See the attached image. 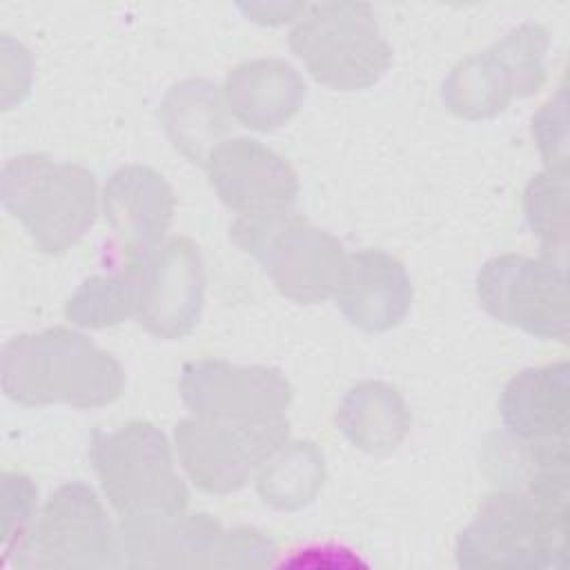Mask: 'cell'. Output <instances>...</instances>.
Wrapping results in <instances>:
<instances>
[{"instance_id":"cell-10","label":"cell","mask_w":570,"mask_h":570,"mask_svg":"<svg viewBox=\"0 0 570 570\" xmlns=\"http://www.w3.org/2000/svg\"><path fill=\"white\" fill-rule=\"evenodd\" d=\"M474 285L479 305L499 323L543 341H568L566 265L501 254L481 265Z\"/></svg>"},{"instance_id":"cell-14","label":"cell","mask_w":570,"mask_h":570,"mask_svg":"<svg viewBox=\"0 0 570 570\" xmlns=\"http://www.w3.org/2000/svg\"><path fill=\"white\" fill-rule=\"evenodd\" d=\"M205 169L220 203L240 216L292 209L298 196L292 165L254 138H227Z\"/></svg>"},{"instance_id":"cell-9","label":"cell","mask_w":570,"mask_h":570,"mask_svg":"<svg viewBox=\"0 0 570 570\" xmlns=\"http://www.w3.org/2000/svg\"><path fill=\"white\" fill-rule=\"evenodd\" d=\"M122 546L96 497L82 481L60 485L36 514L16 557L18 568H120Z\"/></svg>"},{"instance_id":"cell-16","label":"cell","mask_w":570,"mask_h":570,"mask_svg":"<svg viewBox=\"0 0 570 570\" xmlns=\"http://www.w3.org/2000/svg\"><path fill=\"white\" fill-rule=\"evenodd\" d=\"M501 421L519 445L568 443L570 367L557 361L514 374L501 394Z\"/></svg>"},{"instance_id":"cell-23","label":"cell","mask_w":570,"mask_h":570,"mask_svg":"<svg viewBox=\"0 0 570 570\" xmlns=\"http://www.w3.org/2000/svg\"><path fill=\"white\" fill-rule=\"evenodd\" d=\"M523 212L546 258L566 265L568 249V174L541 171L523 194Z\"/></svg>"},{"instance_id":"cell-20","label":"cell","mask_w":570,"mask_h":570,"mask_svg":"<svg viewBox=\"0 0 570 570\" xmlns=\"http://www.w3.org/2000/svg\"><path fill=\"white\" fill-rule=\"evenodd\" d=\"M336 425L354 448L387 454L405 441L412 416L396 387L383 381H361L341 399Z\"/></svg>"},{"instance_id":"cell-17","label":"cell","mask_w":570,"mask_h":570,"mask_svg":"<svg viewBox=\"0 0 570 570\" xmlns=\"http://www.w3.org/2000/svg\"><path fill=\"white\" fill-rule=\"evenodd\" d=\"M412 281L399 258L381 249L347 254L334 292L336 307L358 330L396 327L412 305Z\"/></svg>"},{"instance_id":"cell-25","label":"cell","mask_w":570,"mask_h":570,"mask_svg":"<svg viewBox=\"0 0 570 570\" xmlns=\"http://www.w3.org/2000/svg\"><path fill=\"white\" fill-rule=\"evenodd\" d=\"M532 138L546 169L568 174V100L563 87L532 116Z\"/></svg>"},{"instance_id":"cell-24","label":"cell","mask_w":570,"mask_h":570,"mask_svg":"<svg viewBox=\"0 0 570 570\" xmlns=\"http://www.w3.org/2000/svg\"><path fill=\"white\" fill-rule=\"evenodd\" d=\"M2 494H4V530H2V548L4 559L13 552H20L31 525L36 521V499L38 488L27 474L4 472L2 474Z\"/></svg>"},{"instance_id":"cell-1","label":"cell","mask_w":570,"mask_h":570,"mask_svg":"<svg viewBox=\"0 0 570 570\" xmlns=\"http://www.w3.org/2000/svg\"><path fill=\"white\" fill-rule=\"evenodd\" d=\"M0 381L7 399L27 407L65 403L94 410L122 394L125 372L89 336L69 327H49L13 336L2 345Z\"/></svg>"},{"instance_id":"cell-18","label":"cell","mask_w":570,"mask_h":570,"mask_svg":"<svg viewBox=\"0 0 570 570\" xmlns=\"http://www.w3.org/2000/svg\"><path fill=\"white\" fill-rule=\"evenodd\" d=\"M223 94L238 122L267 134L283 127L301 109L305 82L281 58H254L227 73Z\"/></svg>"},{"instance_id":"cell-7","label":"cell","mask_w":570,"mask_h":570,"mask_svg":"<svg viewBox=\"0 0 570 570\" xmlns=\"http://www.w3.org/2000/svg\"><path fill=\"white\" fill-rule=\"evenodd\" d=\"M89 459L109 505L120 517L180 514L189 492L174 470L167 436L147 421L94 432Z\"/></svg>"},{"instance_id":"cell-8","label":"cell","mask_w":570,"mask_h":570,"mask_svg":"<svg viewBox=\"0 0 570 570\" xmlns=\"http://www.w3.org/2000/svg\"><path fill=\"white\" fill-rule=\"evenodd\" d=\"M550 36L539 22H523L492 47L459 60L443 80L448 111L465 120H485L517 98L534 96L546 82Z\"/></svg>"},{"instance_id":"cell-21","label":"cell","mask_w":570,"mask_h":570,"mask_svg":"<svg viewBox=\"0 0 570 570\" xmlns=\"http://www.w3.org/2000/svg\"><path fill=\"white\" fill-rule=\"evenodd\" d=\"M325 481V456L314 441H285L258 470L256 490L265 505L294 512L309 505Z\"/></svg>"},{"instance_id":"cell-22","label":"cell","mask_w":570,"mask_h":570,"mask_svg":"<svg viewBox=\"0 0 570 570\" xmlns=\"http://www.w3.org/2000/svg\"><path fill=\"white\" fill-rule=\"evenodd\" d=\"M65 316L87 330H105L136 316L134 278L122 265L114 274L91 276L78 285L65 305Z\"/></svg>"},{"instance_id":"cell-13","label":"cell","mask_w":570,"mask_h":570,"mask_svg":"<svg viewBox=\"0 0 570 570\" xmlns=\"http://www.w3.org/2000/svg\"><path fill=\"white\" fill-rule=\"evenodd\" d=\"M178 392L196 419L227 423L283 419L292 403V385L278 367L236 365L220 358L187 363Z\"/></svg>"},{"instance_id":"cell-4","label":"cell","mask_w":570,"mask_h":570,"mask_svg":"<svg viewBox=\"0 0 570 570\" xmlns=\"http://www.w3.org/2000/svg\"><path fill=\"white\" fill-rule=\"evenodd\" d=\"M229 238L263 265L281 296L298 305L332 298L347 258L336 236L292 209L238 216Z\"/></svg>"},{"instance_id":"cell-15","label":"cell","mask_w":570,"mask_h":570,"mask_svg":"<svg viewBox=\"0 0 570 570\" xmlns=\"http://www.w3.org/2000/svg\"><path fill=\"white\" fill-rule=\"evenodd\" d=\"M176 209L171 185L151 167L125 165L102 189V216L125 256L163 243Z\"/></svg>"},{"instance_id":"cell-12","label":"cell","mask_w":570,"mask_h":570,"mask_svg":"<svg viewBox=\"0 0 570 570\" xmlns=\"http://www.w3.org/2000/svg\"><path fill=\"white\" fill-rule=\"evenodd\" d=\"M136 287V321L156 338L187 336L205 305V265L200 249L185 236H171L151 249L127 256Z\"/></svg>"},{"instance_id":"cell-6","label":"cell","mask_w":570,"mask_h":570,"mask_svg":"<svg viewBox=\"0 0 570 570\" xmlns=\"http://www.w3.org/2000/svg\"><path fill=\"white\" fill-rule=\"evenodd\" d=\"M289 49L318 85L336 91L367 89L392 65V47L367 2L307 7L289 33Z\"/></svg>"},{"instance_id":"cell-11","label":"cell","mask_w":570,"mask_h":570,"mask_svg":"<svg viewBox=\"0 0 570 570\" xmlns=\"http://www.w3.org/2000/svg\"><path fill=\"white\" fill-rule=\"evenodd\" d=\"M289 439V421L227 423L180 419L174 428L178 461L196 488L209 494H232Z\"/></svg>"},{"instance_id":"cell-2","label":"cell","mask_w":570,"mask_h":570,"mask_svg":"<svg viewBox=\"0 0 570 570\" xmlns=\"http://www.w3.org/2000/svg\"><path fill=\"white\" fill-rule=\"evenodd\" d=\"M568 490L490 492L456 539L461 568L546 570L566 566Z\"/></svg>"},{"instance_id":"cell-3","label":"cell","mask_w":570,"mask_h":570,"mask_svg":"<svg viewBox=\"0 0 570 570\" xmlns=\"http://www.w3.org/2000/svg\"><path fill=\"white\" fill-rule=\"evenodd\" d=\"M4 209L20 220L42 254H65L91 229L98 214L96 176L76 163L47 154H20L0 176Z\"/></svg>"},{"instance_id":"cell-5","label":"cell","mask_w":570,"mask_h":570,"mask_svg":"<svg viewBox=\"0 0 570 570\" xmlns=\"http://www.w3.org/2000/svg\"><path fill=\"white\" fill-rule=\"evenodd\" d=\"M120 541L131 568H265L276 554L256 528L185 512L120 517Z\"/></svg>"},{"instance_id":"cell-19","label":"cell","mask_w":570,"mask_h":570,"mask_svg":"<svg viewBox=\"0 0 570 570\" xmlns=\"http://www.w3.org/2000/svg\"><path fill=\"white\" fill-rule=\"evenodd\" d=\"M160 122L174 149L198 167L207 165L232 129L220 89L205 78L171 85L160 102Z\"/></svg>"}]
</instances>
